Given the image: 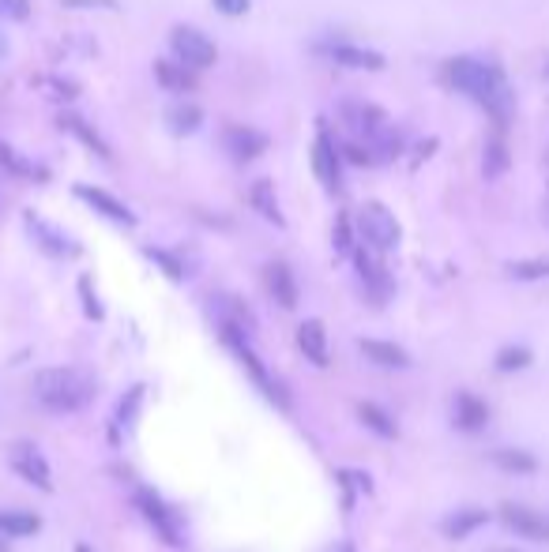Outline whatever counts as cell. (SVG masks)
I'll return each mask as SVG.
<instances>
[{
  "label": "cell",
  "mask_w": 549,
  "mask_h": 552,
  "mask_svg": "<svg viewBox=\"0 0 549 552\" xmlns=\"http://www.w3.org/2000/svg\"><path fill=\"white\" fill-rule=\"evenodd\" d=\"M489 459H493V466H497V470H504V474L527 477V474H534V470H538V459H534L531 451H519V447H501V451H493Z\"/></svg>",
  "instance_id": "obj_28"
},
{
  "label": "cell",
  "mask_w": 549,
  "mask_h": 552,
  "mask_svg": "<svg viewBox=\"0 0 549 552\" xmlns=\"http://www.w3.org/2000/svg\"><path fill=\"white\" fill-rule=\"evenodd\" d=\"M267 143H271V139H267L260 128H252V124H226V128H222V151L230 154L237 166L256 162V158L267 151Z\"/></svg>",
  "instance_id": "obj_12"
},
{
  "label": "cell",
  "mask_w": 549,
  "mask_h": 552,
  "mask_svg": "<svg viewBox=\"0 0 549 552\" xmlns=\"http://www.w3.org/2000/svg\"><path fill=\"white\" fill-rule=\"evenodd\" d=\"M143 256H147L151 263H158V267L166 271V278H173V282H181V278H185V263L177 260L173 252H166V248H147Z\"/></svg>",
  "instance_id": "obj_32"
},
{
  "label": "cell",
  "mask_w": 549,
  "mask_h": 552,
  "mask_svg": "<svg viewBox=\"0 0 549 552\" xmlns=\"http://www.w3.org/2000/svg\"><path fill=\"white\" fill-rule=\"evenodd\" d=\"M23 226H27V237L34 241V248L49 256V260H72L79 256V245L61 230V226H53L46 218L38 215V211H23Z\"/></svg>",
  "instance_id": "obj_8"
},
{
  "label": "cell",
  "mask_w": 549,
  "mask_h": 552,
  "mask_svg": "<svg viewBox=\"0 0 549 552\" xmlns=\"http://www.w3.org/2000/svg\"><path fill=\"white\" fill-rule=\"evenodd\" d=\"M0 169H8L12 177H27V181H46L49 173L38 162H31V158H23V154L12 147V143H4L0 139Z\"/></svg>",
  "instance_id": "obj_25"
},
{
  "label": "cell",
  "mask_w": 549,
  "mask_h": 552,
  "mask_svg": "<svg viewBox=\"0 0 549 552\" xmlns=\"http://www.w3.org/2000/svg\"><path fill=\"white\" fill-rule=\"evenodd\" d=\"M512 166V151H508V139H504V128H493V136L486 139V147H482V173H486L489 181H497L504 177Z\"/></svg>",
  "instance_id": "obj_20"
},
{
  "label": "cell",
  "mask_w": 549,
  "mask_h": 552,
  "mask_svg": "<svg viewBox=\"0 0 549 552\" xmlns=\"http://www.w3.org/2000/svg\"><path fill=\"white\" fill-rule=\"evenodd\" d=\"M486 522H489V511H478V507H463V511L448 515L440 530H444V537H455V541H459V537H471L474 530H482Z\"/></svg>",
  "instance_id": "obj_26"
},
{
  "label": "cell",
  "mask_w": 549,
  "mask_h": 552,
  "mask_svg": "<svg viewBox=\"0 0 549 552\" xmlns=\"http://www.w3.org/2000/svg\"><path fill=\"white\" fill-rule=\"evenodd\" d=\"M249 207L264 218V222H271V226H279V230L286 226V215H283V207H279V196H275V184L264 181V177L249 184Z\"/></svg>",
  "instance_id": "obj_17"
},
{
  "label": "cell",
  "mask_w": 549,
  "mask_h": 552,
  "mask_svg": "<svg viewBox=\"0 0 549 552\" xmlns=\"http://www.w3.org/2000/svg\"><path fill=\"white\" fill-rule=\"evenodd\" d=\"M76 196L87 203L95 215L110 218V222H117V226H125V230H132V226H136L132 207H128V203H121L117 196H110L106 188H95V184H76Z\"/></svg>",
  "instance_id": "obj_14"
},
{
  "label": "cell",
  "mask_w": 549,
  "mask_h": 552,
  "mask_svg": "<svg viewBox=\"0 0 549 552\" xmlns=\"http://www.w3.org/2000/svg\"><path fill=\"white\" fill-rule=\"evenodd\" d=\"M298 346L301 353L313 361L316 368H328L331 353H328V331H324V323L320 320H305L298 327Z\"/></svg>",
  "instance_id": "obj_19"
},
{
  "label": "cell",
  "mask_w": 549,
  "mask_h": 552,
  "mask_svg": "<svg viewBox=\"0 0 549 552\" xmlns=\"http://www.w3.org/2000/svg\"><path fill=\"white\" fill-rule=\"evenodd\" d=\"M196 76H200V72L185 68V64L177 61V57H173V61H166V57H162V61H155V79L170 94H189V91H196Z\"/></svg>",
  "instance_id": "obj_22"
},
{
  "label": "cell",
  "mask_w": 549,
  "mask_h": 552,
  "mask_svg": "<svg viewBox=\"0 0 549 552\" xmlns=\"http://www.w3.org/2000/svg\"><path fill=\"white\" fill-rule=\"evenodd\" d=\"M8 49H12V42H8V34L0 31V61H4V57H8Z\"/></svg>",
  "instance_id": "obj_39"
},
{
  "label": "cell",
  "mask_w": 549,
  "mask_h": 552,
  "mask_svg": "<svg viewBox=\"0 0 549 552\" xmlns=\"http://www.w3.org/2000/svg\"><path fill=\"white\" fill-rule=\"evenodd\" d=\"M354 226H358L361 241L373 245L377 252H392V248H399V241H403V226H399V218L377 200L361 207L358 218H354Z\"/></svg>",
  "instance_id": "obj_5"
},
{
  "label": "cell",
  "mask_w": 549,
  "mask_h": 552,
  "mask_svg": "<svg viewBox=\"0 0 549 552\" xmlns=\"http://www.w3.org/2000/svg\"><path fill=\"white\" fill-rule=\"evenodd\" d=\"M358 350L373 361V365L380 368H407L410 365V357L395 342H384V338H361L358 342Z\"/></svg>",
  "instance_id": "obj_24"
},
{
  "label": "cell",
  "mask_w": 549,
  "mask_h": 552,
  "mask_svg": "<svg viewBox=\"0 0 549 552\" xmlns=\"http://www.w3.org/2000/svg\"><path fill=\"white\" fill-rule=\"evenodd\" d=\"M215 4V12H222V16H249V8H252V0H211Z\"/></svg>",
  "instance_id": "obj_38"
},
{
  "label": "cell",
  "mask_w": 549,
  "mask_h": 552,
  "mask_svg": "<svg viewBox=\"0 0 549 552\" xmlns=\"http://www.w3.org/2000/svg\"><path fill=\"white\" fill-rule=\"evenodd\" d=\"M8 462H12V470H16L27 485H34V489H42V492L53 489V470H49L46 455H42L31 440H16V444L8 447Z\"/></svg>",
  "instance_id": "obj_10"
},
{
  "label": "cell",
  "mask_w": 549,
  "mask_h": 552,
  "mask_svg": "<svg viewBox=\"0 0 549 552\" xmlns=\"http://www.w3.org/2000/svg\"><path fill=\"white\" fill-rule=\"evenodd\" d=\"M200 124H204V109L196 106L192 98H177V102L166 106V128L173 136H196Z\"/></svg>",
  "instance_id": "obj_18"
},
{
  "label": "cell",
  "mask_w": 549,
  "mask_h": 552,
  "mask_svg": "<svg viewBox=\"0 0 549 552\" xmlns=\"http://www.w3.org/2000/svg\"><path fill=\"white\" fill-rule=\"evenodd\" d=\"M264 286L279 308H298V278L283 260H271L264 267Z\"/></svg>",
  "instance_id": "obj_15"
},
{
  "label": "cell",
  "mask_w": 549,
  "mask_h": 552,
  "mask_svg": "<svg viewBox=\"0 0 549 552\" xmlns=\"http://www.w3.org/2000/svg\"><path fill=\"white\" fill-rule=\"evenodd\" d=\"M339 151H343V162H350V166H377V154L369 151V143H361L354 136L339 143Z\"/></svg>",
  "instance_id": "obj_31"
},
{
  "label": "cell",
  "mask_w": 549,
  "mask_h": 552,
  "mask_svg": "<svg viewBox=\"0 0 549 552\" xmlns=\"http://www.w3.org/2000/svg\"><path fill=\"white\" fill-rule=\"evenodd\" d=\"M222 342L230 346V353H234L241 365L249 368V376H252V384L264 391L271 402H279V410H290V399H286V391L275 380H271V372L264 368V361L256 357V350H252V342H249V327H241V323L234 320H222Z\"/></svg>",
  "instance_id": "obj_4"
},
{
  "label": "cell",
  "mask_w": 549,
  "mask_h": 552,
  "mask_svg": "<svg viewBox=\"0 0 549 552\" xmlns=\"http://www.w3.org/2000/svg\"><path fill=\"white\" fill-rule=\"evenodd\" d=\"M546 76H549V64H546Z\"/></svg>",
  "instance_id": "obj_44"
},
{
  "label": "cell",
  "mask_w": 549,
  "mask_h": 552,
  "mask_svg": "<svg viewBox=\"0 0 549 552\" xmlns=\"http://www.w3.org/2000/svg\"><path fill=\"white\" fill-rule=\"evenodd\" d=\"M170 49L173 57L185 64V68H192V72H207V68H215V61H219V49H215V42L200 27H173Z\"/></svg>",
  "instance_id": "obj_7"
},
{
  "label": "cell",
  "mask_w": 549,
  "mask_h": 552,
  "mask_svg": "<svg viewBox=\"0 0 549 552\" xmlns=\"http://www.w3.org/2000/svg\"><path fill=\"white\" fill-rule=\"evenodd\" d=\"M0 207H4V196H0Z\"/></svg>",
  "instance_id": "obj_43"
},
{
  "label": "cell",
  "mask_w": 549,
  "mask_h": 552,
  "mask_svg": "<svg viewBox=\"0 0 549 552\" xmlns=\"http://www.w3.org/2000/svg\"><path fill=\"white\" fill-rule=\"evenodd\" d=\"M354 263H358V275H361V282H365V290H369V297L377 301V305H384L388 301V293H392V278H388V267L377 260V248L373 245H354Z\"/></svg>",
  "instance_id": "obj_13"
},
{
  "label": "cell",
  "mask_w": 549,
  "mask_h": 552,
  "mask_svg": "<svg viewBox=\"0 0 549 552\" xmlns=\"http://www.w3.org/2000/svg\"><path fill=\"white\" fill-rule=\"evenodd\" d=\"M444 83L452 91L467 94L474 106H482L493 117V128L508 132V117L516 106V94L508 87L504 72L493 61H478V57H452L444 61Z\"/></svg>",
  "instance_id": "obj_1"
},
{
  "label": "cell",
  "mask_w": 549,
  "mask_h": 552,
  "mask_svg": "<svg viewBox=\"0 0 549 552\" xmlns=\"http://www.w3.org/2000/svg\"><path fill=\"white\" fill-rule=\"evenodd\" d=\"M358 421L365 425V429H373L380 436V440H395L399 436V425H395V417L384 410V406H377V402H361L358 406Z\"/></svg>",
  "instance_id": "obj_27"
},
{
  "label": "cell",
  "mask_w": 549,
  "mask_h": 552,
  "mask_svg": "<svg viewBox=\"0 0 549 552\" xmlns=\"http://www.w3.org/2000/svg\"><path fill=\"white\" fill-rule=\"evenodd\" d=\"M309 162H313L316 181L324 184L328 192L343 188V151H339V139L331 136L328 121H316V139L313 151H309Z\"/></svg>",
  "instance_id": "obj_6"
},
{
  "label": "cell",
  "mask_w": 549,
  "mask_h": 552,
  "mask_svg": "<svg viewBox=\"0 0 549 552\" xmlns=\"http://www.w3.org/2000/svg\"><path fill=\"white\" fill-rule=\"evenodd\" d=\"M76 552H95L91 545H76Z\"/></svg>",
  "instance_id": "obj_42"
},
{
  "label": "cell",
  "mask_w": 549,
  "mask_h": 552,
  "mask_svg": "<svg viewBox=\"0 0 549 552\" xmlns=\"http://www.w3.org/2000/svg\"><path fill=\"white\" fill-rule=\"evenodd\" d=\"M331 241H335V252L339 256H350L354 252V222H350V215H339L335 218V230H331Z\"/></svg>",
  "instance_id": "obj_33"
},
{
  "label": "cell",
  "mask_w": 549,
  "mask_h": 552,
  "mask_svg": "<svg viewBox=\"0 0 549 552\" xmlns=\"http://www.w3.org/2000/svg\"><path fill=\"white\" fill-rule=\"evenodd\" d=\"M0 19H8V23H27V19H31V0H0Z\"/></svg>",
  "instance_id": "obj_35"
},
{
  "label": "cell",
  "mask_w": 549,
  "mask_h": 552,
  "mask_svg": "<svg viewBox=\"0 0 549 552\" xmlns=\"http://www.w3.org/2000/svg\"><path fill=\"white\" fill-rule=\"evenodd\" d=\"M79 297H83V312H87L91 320H102V305H98V297L91 293V278L87 275L79 278Z\"/></svg>",
  "instance_id": "obj_37"
},
{
  "label": "cell",
  "mask_w": 549,
  "mask_h": 552,
  "mask_svg": "<svg viewBox=\"0 0 549 552\" xmlns=\"http://www.w3.org/2000/svg\"><path fill=\"white\" fill-rule=\"evenodd\" d=\"M508 275L519 278V282H538V278H549V256H534V260L508 263Z\"/></svg>",
  "instance_id": "obj_30"
},
{
  "label": "cell",
  "mask_w": 549,
  "mask_h": 552,
  "mask_svg": "<svg viewBox=\"0 0 549 552\" xmlns=\"http://www.w3.org/2000/svg\"><path fill=\"white\" fill-rule=\"evenodd\" d=\"M486 552H516V549H504V545H497V549H486Z\"/></svg>",
  "instance_id": "obj_41"
},
{
  "label": "cell",
  "mask_w": 549,
  "mask_h": 552,
  "mask_svg": "<svg viewBox=\"0 0 549 552\" xmlns=\"http://www.w3.org/2000/svg\"><path fill=\"white\" fill-rule=\"evenodd\" d=\"M328 552H358V549H354V545H346V541H343V545H335V549H328Z\"/></svg>",
  "instance_id": "obj_40"
},
{
  "label": "cell",
  "mask_w": 549,
  "mask_h": 552,
  "mask_svg": "<svg viewBox=\"0 0 549 552\" xmlns=\"http://www.w3.org/2000/svg\"><path fill=\"white\" fill-rule=\"evenodd\" d=\"M64 8H76V12H117L121 4L117 0H61Z\"/></svg>",
  "instance_id": "obj_36"
},
{
  "label": "cell",
  "mask_w": 549,
  "mask_h": 552,
  "mask_svg": "<svg viewBox=\"0 0 549 552\" xmlns=\"http://www.w3.org/2000/svg\"><path fill=\"white\" fill-rule=\"evenodd\" d=\"M343 124L350 128V136L369 143V151L377 154V162H395L403 154V132L395 128V121L373 102H343Z\"/></svg>",
  "instance_id": "obj_3"
},
{
  "label": "cell",
  "mask_w": 549,
  "mask_h": 552,
  "mask_svg": "<svg viewBox=\"0 0 549 552\" xmlns=\"http://www.w3.org/2000/svg\"><path fill=\"white\" fill-rule=\"evenodd\" d=\"M57 124H61V132H68V136H76L79 143L87 147V151H95L98 158H102V162H110V158H113L110 143L98 136L95 128L83 121V117H76V113H61V121H57Z\"/></svg>",
  "instance_id": "obj_21"
},
{
  "label": "cell",
  "mask_w": 549,
  "mask_h": 552,
  "mask_svg": "<svg viewBox=\"0 0 549 552\" xmlns=\"http://www.w3.org/2000/svg\"><path fill=\"white\" fill-rule=\"evenodd\" d=\"M316 53L328 57L331 64H339V68H350V72H384L388 68L384 53L354 46V42H316Z\"/></svg>",
  "instance_id": "obj_9"
},
{
  "label": "cell",
  "mask_w": 549,
  "mask_h": 552,
  "mask_svg": "<svg viewBox=\"0 0 549 552\" xmlns=\"http://www.w3.org/2000/svg\"><path fill=\"white\" fill-rule=\"evenodd\" d=\"M489 425V406L482 399H474L471 391L455 395V429L463 432H478Z\"/></svg>",
  "instance_id": "obj_23"
},
{
  "label": "cell",
  "mask_w": 549,
  "mask_h": 552,
  "mask_svg": "<svg viewBox=\"0 0 549 552\" xmlns=\"http://www.w3.org/2000/svg\"><path fill=\"white\" fill-rule=\"evenodd\" d=\"M531 365V350L527 346H504L501 353H497V368L501 372H519V368Z\"/></svg>",
  "instance_id": "obj_34"
},
{
  "label": "cell",
  "mask_w": 549,
  "mask_h": 552,
  "mask_svg": "<svg viewBox=\"0 0 549 552\" xmlns=\"http://www.w3.org/2000/svg\"><path fill=\"white\" fill-rule=\"evenodd\" d=\"M501 519L508 530H516L519 537L527 541H549V519H542L538 511L531 507H519V504H504L501 507Z\"/></svg>",
  "instance_id": "obj_16"
},
{
  "label": "cell",
  "mask_w": 549,
  "mask_h": 552,
  "mask_svg": "<svg viewBox=\"0 0 549 552\" xmlns=\"http://www.w3.org/2000/svg\"><path fill=\"white\" fill-rule=\"evenodd\" d=\"M136 507L143 511V519L151 522L158 530V537L166 541V545H181L185 541V534H181V519H177V511H173L158 492L151 489H140L136 492Z\"/></svg>",
  "instance_id": "obj_11"
},
{
  "label": "cell",
  "mask_w": 549,
  "mask_h": 552,
  "mask_svg": "<svg viewBox=\"0 0 549 552\" xmlns=\"http://www.w3.org/2000/svg\"><path fill=\"white\" fill-rule=\"evenodd\" d=\"M31 395L49 414H79L95 399V380L79 368H42L34 376Z\"/></svg>",
  "instance_id": "obj_2"
},
{
  "label": "cell",
  "mask_w": 549,
  "mask_h": 552,
  "mask_svg": "<svg viewBox=\"0 0 549 552\" xmlns=\"http://www.w3.org/2000/svg\"><path fill=\"white\" fill-rule=\"evenodd\" d=\"M42 530V519L31 511H0V537H31Z\"/></svg>",
  "instance_id": "obj_29"
}]
</instances>
